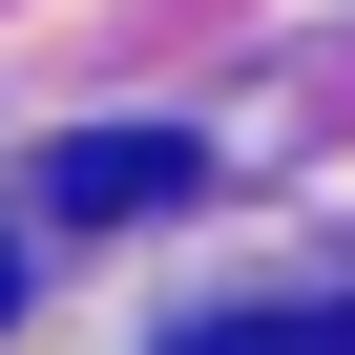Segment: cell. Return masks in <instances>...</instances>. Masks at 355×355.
<instances>
[{"mask_svg":"<svg viewBox=\"0 0 355 355\" xmlns=\"http://www.w3.org/2000/svg\"><path fill=\"white\" fill-rule=\"evenodd\" d=\"M189 189H209V146H189V125H84V146L42 167V209H63V230H146V209H189Z\"/></svg>","mask_w":355,"mask_h":355,"instance_id":"cell-1","label":"cell"},{"mask_svg":"<svg viewBox=\"0 0 355 355\" xmlns=\"http://www.w3.org/2000/svg\"><path fill=\"white\" fill-rule=\"evenodd\" d=\"M189 355H355V293H334V313H209Z\"/></svg>","mask_w":355,"mask_h":355,"instance_id":"cell-2","label":"cell"},{"mask_svg":"<svg viewBox=\"0 0 355 355\" xmlns=\"http://www.w3.org/2000/svg\"><path fill=\"white\" fill-rule=\"evenodd\" d=\"M0 313H21V251H0Z\"/></svg>","mask_w":355,"mask_h":355,"instance_id":"cell-3","label":"cell"}]
</instances>
